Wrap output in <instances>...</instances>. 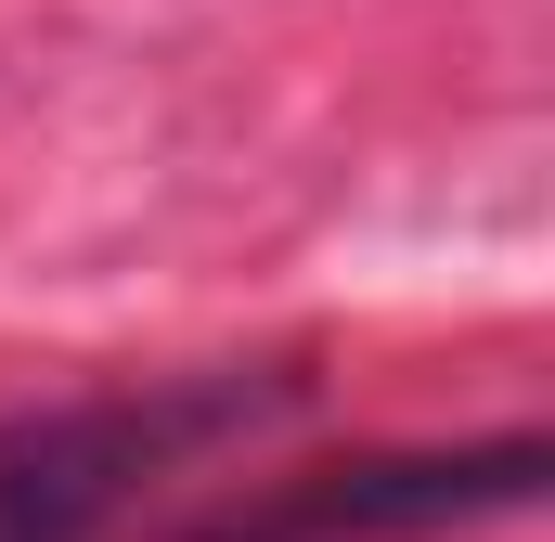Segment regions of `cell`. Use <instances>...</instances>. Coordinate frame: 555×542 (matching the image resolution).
<instances>
[{
  "label": "cell",
  "mask_w": 555,
  "mask_h": 542,
  "mask_svg": "<svg viewBox=\"0 0 555 542\" xmlns=\"http://www.w3.org/2000/svg\"><path fill=\"white\" fill-rule=\"evenodd\" d=\"M543 439H465V452H349V465H297V478H233L207 517H181L168 542H439L478 517H517L543 491Z\"/></svg>",
  "instance_id": "2"
},
{
  "label": "cell",
  "mask_w": 555,
  "mask_h": 542,
  "mask_svg": "<svg viewBox=\"0 0 555 542\" xmlns=\"http://www.w3.org/2000/svg\"><path fill=\"white\" fill-rule=\"evenodd\" d=\"M272 413H297V375H246V362L0 413V542H117L194 465L246 452Z\"/></svg>",
  "instance_id": "1"
}]
</instances>
